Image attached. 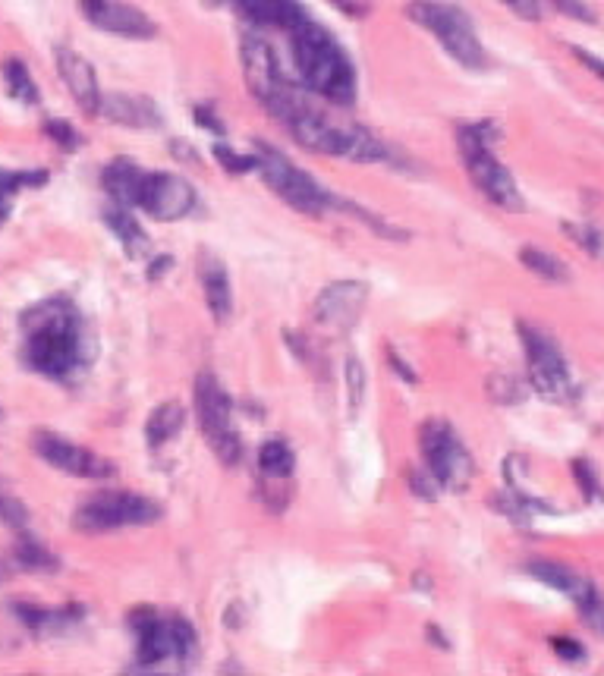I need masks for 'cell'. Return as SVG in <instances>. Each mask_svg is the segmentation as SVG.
I'll use <instances>...</instances> for the list:
<instances>
[{
  "label": "cell",
  "mask_w": 604,
  "mask_h": 676,
  "mask_svg": "<svg viewBox=\"0 0 604 676\" xmlns=\"http://www.w3.org/2000/svg\"><path fill=\"white\" fill-rule=\"evenodd\" d=\"M255 170L262 173L265 186L284 199L293 211L318 217L325 214L328 208H334V195L328 189H321L306 170H299L284 151H277L268 142H255Z\"/></svg>",
  "instance_id": "cell-7"
},
{
  "label": "cell",
  "mask_w": 604,
  "mask_h": 676,
  "mask_svg": "<svg viewBox=\"0 0 604 676\" xmlns=\"http://www.w3.org/2000/svg\"><path fill=\"white\" fill-rule=\"evenodd\" d=\"M406 16L425 32H431L441 48L460 63L466 70H488L491 57L482 45V38L476 35V26L466 10H460L457 4H444V0H409Z\"/></svg>",
  "instance_id": "cell-5"
},
{
  "label": "cell",
  "mask_w": 604,
  "mask_h": 676,
  "mask_svg": "<svg viewBox=\"0 0 604 676\" xmlns=\"http://www.w3.org/2000/svg\"><path fill=\"white\" fill-rule=\"evenodd\" d=\"M0 516H4V522H7V526H13L16 532H26L29 529V513H26V507L19 504L16 497L0 494Z\"/></svg>",
  "instance_id": "cell-36"
},
{
  "label": "cell",
  "mask_w": 604,
  "mask_h": 676,
  "mask_svg": "<svg viewBox=\"0 0 604 676\" xmlns=\"http://www.w3.org/2000/svg\"><path fill=\"white\" fill-rule=\"evenodd\" d=\"M196 120H199V123H208V129H211V133H224L221 120L214 117V114L208 111V107H196Z\"/></svg>",
  "instance_id": "cell-44"
},
{
  "label": "cell",
  "mask_w": 604,
  "mask_h": 676,
  "mask_svg": "<svg viewBox=\"0 0 604 676\" xmlns=\"http://www.w3.org/2000/svg\"><path fill=\"white\" fill-rule=\"evenodd\" d=\"M409 488H413L422 500H435V494H438V488H435V478L428 475V469H425V472H419V469H409Z\"/></svg>",
  "instance_id": "cell-41"
},
{
  "label": "cell",
  "mask_w": 604,
  "mask_h": 676,
  "mask_svg": "<svg viewBox=\"0 0 604 676\" xmlns=\"http://www.w3.org/2000/svg\"><path fill=\"white\" fill-rule=\"evenodd\" d=\"M142 180H145V170L136 167L133 161H126V158L111 161V164L104 167V173H101V183H104L107 195H111V199L117 205H123V208L139 202Z\"/></svg>",
  "instance_id": "cell-21"
},
{
  "label": "cell",
  "mask_w": 604,
  "mask_h": 676,
  "mask_svg": "<svg viewBox=\"0 0 604 676\" xmlns=\"http://www.w3.org/2000/svg\"><path fill=\"white\" fill-rule=\"evenodd\" d=\"M13 614L23 620L35 636H51V632H63L70 629L79 617L82 607H60V610H48V607H32V604H13Z\"/></svg>",
  "instance_id": "cell-23"
},
{
  "label": "cell",
  "mask_w": 604,
  "mask_h": 676,
  "mask_svg": "<svg viewBox=\"0 0 604 676\" xmlns=\"http://www.w3.org/2000/svg\"><path fill=\"white\" fill-rule=\"evenodd\" d=\"M199 277H202V290H205V302L208 312L214 318V324H227L233 315V287H230V274L221 265L218 258L205 255L199 261Z\"/></svg>",
  "instance_id": "cell-20"
},
{
  "label": "cell",
  "mask_w": 604,
  "mask_h": 676,
  "mask_svg": "<svg viewBox=\"0 0 604 676\" xmlns=\"http://www.w3.org/2000/svg\"><path fill=\"white\" fill-rule=\"evenodd\" d=\"M570 51H573V57H576V60L582 63V67H586V70H589L592 76H598V79L604 82V60H601V57L589 54L586 48H570Z\"/></svg>",
  "instance_id": "cell-43"
},
{
  "label": "cell",
  "mask_w": 604,
  "mask_h": 676,
  "mask_svg": "<svg viewBox=\"0 0 604 676\" xmlns=\"http://www.w3.org/2000/svg\"><path fill=\"white\" fill-rule=\"evenodd\" d=\"M290 45L302 89L340 107L356 101V67L325 26L306 19L290 32Z\"/></svg>",
  "instance_id": "cell-3"
},
{
  "label": "cell",
  "mask_w": 604,
  "mask_h": 676,
  "mask_svg": "<svg viewBox=\"0 0 604 676\" xmlns=\"http://www.w3.org/2000/svg\"><path fill=\"white\" fill-rule=\"evenodd\" d=\"M32 450L41 456L45 463H51L54 469L76 475V478H92V482H101V478H114L117 466L104 456L92 453L89 447H79L73 441H63L60 434L51 431H38L32 438Z\"/></svg>",
  "instance_id": "cell-15"
},
{
  "label": "cell",
  "mask_w": 604,
  "mask_h": 676,
  "mask_svg": "<svg viewBox=\"0 0 604 676\" xmlns=\"http://www.w3.org/2000/svg\"><path fill=\"white\" fill-rule=\"evenodd\" d=\"M45 180H48L45 170H0V227L7 224V217L13 211L16 192L26 186H41Z\"/></svg>",
  "instance_id": "cell-25"
},
{
  "label": "cell",
  "mask_w": 604,
  "mask_h": 676,
  "mask_svg": "<svg viewBox=\"0 0 604 676\" xmlns=\"http://www.w3.org/2000/svg\"><path fill=\"white\" fill-rule=\"evenodd\" d=\"M419 447L425 456V469L435 478V485L444 491H466L472 482V456L466 444L460 441V434L453 431V425L431 419L419 431Z\"/></svg>",
  "instance_id": "cell-10"
},
{
  "label": "cell",
  "mask_w": 604,
  "mask_h": 676,
  "mask_svg": "<svg viewBox=\"0 0 604 676\" xmlns=\"http://www.w3.org/2000/svg\"><path fill=\"white\" fill-rule=\"evenodd\" d=\"M4 82H7V92H10L16 101H23V104H38V89H35V82H32V76H29V70H26V63H23V60H7V63H4Z\"/></svg>",
  "instance_id": "cell-30"
},
{
  "label": "cell",
  "mask_w": 604,
  "mask_h": 676,
  "mask_svg": "<svg viewBox=\"0 0 604 676\" xmlns=\"http://www.w3.org/2000/svg\"><path fill=\"white\" fill-rule=\"evenodd\" d=\"M520 340L526 350V365H529V384L542 394L545 400L567 403L576 394V384L570 375V365L560 353L554 337L538 331L535 324L520 321Z\"/></svg>",
  "instance_id": "cell-11"
},
{
  "label": "cell",
  "mask_w": 604,
  "mask_h": 676,
  "mask_svg": "<svg viewBox=\"0 0 604 676\" xmlns=\"http://www.w3.org/2000/svg\"><path fill=\"white\" fill-rule=\"evenodd\" d=\"M343 372H347V403H350V416H359V409L365 403V365L359 356H350L347 365H343Z\"/></svg>",
  "instance_id": "cell-32"
},
{
  "label": "cell",
  "mask_w": 604,
  "mask_h": 676,
  "mask_svg": "<svg viewBox=\"0 0 604 676\" xmlns=\"http://www.w3.org/2000/svg\"><path fill=\"white\" fill-rule=\"evenodd\" d=\"M551 648H554L557 658H564V661H582V658H586V648H582L576 639L557 636V639H551Z\"/></svg>",
  "instance_id": "cell-42"
},
{
  "label": "cell",
  "mask_w": 604,
  "mask_h": 676,
  "mask_svg": "<svg viewBox=\"0 0 604 676\" xmlns=\"http://www.w3.org/2000/svg\"><path fill=\"white\" fill-rule=\"evenodd\" d=\"M196 205H199V195L180 173H170V170L145 173L136 208H142L151 221H183L186 214L196 211Z\"/></svg>",
  "instance_id": "cell-14"
},
{
  "label": "cell",
  "mask_w": 604,
  "mask_h": 676,
  "mask_svg": "<svg viewBox=\"0 0 604 676\" xmlns=\"http://www.w3.org/2000/svg\"><path fill=\"white\" fill-rule=\"evenodd\" d=\"M57 70H60L63 85H67V92L76 98L79 111L89 117H98L101 89H98V76H95L92 63L70 48H57Z\"/></svg>",
  "instance_id": "cell-17"
},
{
  "label": "cell",
  "mask_w": 604,
  "mask_h": 676,
  "mask_svg": "<svg viewBox=\"0 0 604 676\" xmlns=\"http://www.w3.org/2000/svg\"><path fill=\"white\" fill-rule=\"evenodd\" d=\"M183 422H186V409H183V403H177V400L161 403V406L148 416V422H145V444H148L151 450H161L164 444H170V441L177 438L180 428H183Z\"/></svg>",
  "instance_id": "cell-24"
},
{
  "label": "cell",
  "mask_w": 604,
  "mask_h": 676,
  "mask_svg": "<svg viewBox=\"0 0 604 676\" xmlns=\"http://www.w3.org/2000/svg\"><path fill=\"white\" fill-rule=\"evenodd\" d=\"M104 221L111 224V230H114V236L120 239V243L126 246V252H133V255H139V249L148 243L145 239V233H142V227L129 217V211L120 205V208H111V211H104Z\"/></svg>",
  "instance_id": "cell-28"
},
{
  "label": "cell",
  "mask_w": 604,
  "mask_h": 676,
  "mask_svg": "<svg viewBox=\"0 0 604 676\" xmlns=\"http://www.w3.org/2000/svg\"><path fill=\"white\" fill-rule=\"evenodd\" d=\"M98 117L111 120L126 129H158L164 123L158 104L145 95H123V92H107L101 95Z\"/></svg>",
  "instance_id": "cell-18"
},
{
  "label": "cell",
  "mask_w": 604,
  "mask_h": 676,
  "mask_svg": "<svg viewBox=\"0 0 604 676\" xmlns=\"http://www.w3.org/2000/svg\"><path fill=\"white\" fill-rule=\"evenodd\" d=\"M504 7H510L526 23H538L542 19V0H501Z\"/></svg>",
  "instance_id": "cell-40"
},
{
  "label": "cell",
  "mask_w": 604,
  "mask_h": 676,
  "mask_svg": "<svg viewBox=\"0 0 604 676\" xmlns=\"http://www.w3.org/2000/svg\"><path fill=\"white\" fill-rule=\"evenodd\" d=\"M23 324V362L32 372L63 381L82 368L85 331L79 309L63 296L45 299L19 318Z\"/></svg>",
  "instance_id": "cell-1"
},
{
  "label": "cell",
  "mask_w": 604,
  "mask_h": 676,
  "mask_svg": "<svg viewBox=\"0 0 604 676\" xmlns=\"http://www.w3.org/2000/svg\"><path fill=\"white\" fill-rule=\"evenodd\" d=\"M240 57H243V73H246L249 92L258 98V104H262L268 114H274L277 104H284L296 92V85L284 76V70H280L274 48L265 38L246 35L240 45Z\"/></svg>",
  "instance_id": "cell-12"
},
{
  "label": "cell",
  "mask_w": 604,
  "mask_h": 676,
  "mask_svg": "<svg viewBox=\"0 0 604 676\" xmlns=\"http://www.w3.org/2000/svg\"><path fill=\"white\" fill-rule=\"evenodd\" d=\"M16 560L19 566H26V570H41V573L57 570V557L48 548H41L38 541H32L29 535L16 544Z\"/></svg>",
  "instance_id": "cell-31"
},
{
  "label": "cell",
  "mask_w": 604,
  "mask_h": 676,
  "mask_svg": "<svg viewBox=\"0 0 604 676\" xmlns=\"http://www.w3.org/2000/svg\"><path fill=\"white\" fill-rule=\"evenodd\" d=\"M573 475H576V485L582 491V497L589 500V504H598V500H604V488L598 482V472L589 460H573Z\"/></svg>",
  "instance_id": "cell-33"
},
{
  "label": "cell",
  "mask_w": 604,
  "mask_h": 676,
  "mask_svg": "<svg viewBox=\"0 0 604 676\" xmlns=\"http://www.w3.org/2000/svg\"><path fill=\"white\" fill-rule=\"evenodd\" d=\"M274 120L284 123V129L296 145L315 151V155L347 158V161H356V164H375V161L391 158V151L384 148V142H378L365 126L334 123L331 117L321 114L318 107H312L302 95H293L274 114Z\"/></svg>",
  "instance_id": "cell-2"
},
{
  "label": "cell",
  "mask_w": 604,
  "mask_h": 676,
  "mask_svg": "<svg viewBox=\"0 0 604 676\" xmlns=\"http://www.w3.org/2000/svg\"><path fill=\"white\" fill-rule=\"evenodd\" d=\"M567 236L573 239V243H579L586 252L598 255L601 252V233L595 227H586V224H564Z\"/></svg>",
  "instance_id": "cell-38"
},
{
  "label": "cell",
  "mask_w": 604,
  "mask_h": 676,
  "mask_svg": "<svg viewBox=\"0 0 604 676\" xmlns=\"http://www.w3.org/2000/svg\"><path fill=\"white\" fill-rule=\"evenodd\" d=\"M214 158L218 164L227 170V173H246V170H255V155H240V151H233L227 145H214Z\"/></svg>",
  "instance_id": "cell-35"
},
{
  "label": "cell",
  "mask_w": 604,
  "mask_h": 676,
  "mask_svg": "<svg viewBox=\"0 0 604 676\" xmlns=\"http://www.w3.org/2000/svg\"><path fill=\"white\" fill-rule=\"evenodd\" d=\"M369 305V283L365 280H334L312 302V324L331 337L350 334Z\"/></svg>",
  "instance_id": "cell-13"
},
{
  "label": "cell",
  "mask_w": 604,
  "mask_h": 676,
  "mask_svg": "<svg viewBox=\"0 0 604 676\" xmlns=\"http://www.w3.org/2000/svg\"><path fill=\"white\" fill-rule=\"evenodd\" d=\"M548 4L557 10V13H564V16H570V19H579V23H595V13H592V7L586 4V0H548Z\"/></svg>",
  "instance_id": "cell-39"
},
{
  "label": "cell",
  "mask_w": 604,
  "mask_h": 676,
  "mask_svg": "<svg viewBox=\"0 0 604 676\" xmlns=\"http://www.w3.org/2000/svg\"><path fill=\"white\" fill-rule=\"evenodd\" d=\"M192 400H196V422L208 447L224 466H236L243 460V441L233 428V406L227 390L211 372H202L196 378V387H192Z\"/></svg>",
  "instance_id": "cell-9"
},
{
  "label": "cell",
  "mask_w": 604,
  "mask_h": 676,
  "mask_svg": "<svg viewBox=\"0 0 604 676\" xmlns=\"http://www.w3.org/2000/svg\"><path fill=\"white\" fill-rule=\"evenodd\" d=\"M255 463H258V472H265V475H293L296 456H293L287 441L271 438V441H265L262 447H258Z\"/></svg>",
  "instance_id": "cell-27"
},
{
  "label": "cell",
  "mask_w": 604,
  "mask_h": 676,
  "mask_svg": "<svg viewBox=\"0 0 604 676\" xmlns=\"http://www.w3.org/2000/svg\"><path fill=\"white\" fill-rule=\"evenodd\" d=\"M520 265L529 268L535 277H542L548 283H567L570 280V268L560 261L557 255L538 249V246H523L520 249Z\"/></svg>",
  "instance_id": "cell-26"
},
{
  "label": "cell",
  "mask_w": 604,
  "mask_h": 676,
  "mask_svg": "<svg viewBox=\"0 0 604 676\" xmlns=\"http://www.w3.org/2000/svg\"><path fill=\"white\" fill-rule=\"evenodd\" d=\"M79 10L101 32L133 38V41H148L158 35L155 19L145 16L133 4H123V0H79Z\"/></svg>",
  "instance_id": "cell-16"
},
{
  "label": "cell",
  "mask_w": 604,
  "mask_h": 676,
  "mask_svg": "<svg viewBox=\"0 0 604 676\" xmlns=\"http://www.w3.org/2000/svg\"><path fill=\"white\" fill-rule=\"evenodd\" d=\"M164 516L161 504L151 497L133 494V491H101L98 497H89L73 513V529L82 535H104L126 526H148Z\"/></svg>",
  "instance_id": "cell-8"
},
{
  "label": "cell",
  "mask_w": 604,
  "mask_h": 676,
  "mask_svg": "<svg viewBox=\"0 0 604 676\" xmlns=\"http://www.w3.org/2000/svg\"><path fill=\"white\" fill-rule=\"evenodd\" d=\"M45 136L54 139L63 151H76V148L85 142V139L79 136V129L70 126L67 120H48V123H45Z\"/></svg>",
  "instance_id": "cell-34"
},
{
  "label": "cell",
  "mask_w": 604,
  "mask_h": 676,
  "mask_svg": "<svg viewBox=\"0 0 604 676\" xmlns=\"http://www.w3.org/2000/svg\"><path fill=\"white\" fill-rule=\"evenodd\" d=\"M249 26L258 29H284L293 32L309 19L306 7L299 0H230Z\"/></svg>",
  "instance_id": "cell-19"
},
{
  "label": "cell",
  "mask_w": 604,
  "mask_h": 676,
  "mask_svg": "<svg viewBox=\"0 0 604 676\" xmlns=\"http://www.w3.org/2000/svg\"><path fill=\"white\" fill-rule=\"evenodd\" d=\"M573 607H576V614L586 620V626L592 629V632H598V636L604 639V595L595 588V582H589L582 592L573 598Z\"/></svg>",
  "instance_id": "cell-29"
},
{
  "label": "cell",
  "mask_w": 604,
  "mask_h": 676,
  "mask_svg": "<svg viewBox=\"0 0 604 676\" xmlns=\"http://www.w3.org/2000/svg\"><path fill=\"white\" fill-rule=\"evenodd\" d=\"M523 573L532 576V579H538V582L548 585V588H554V592L567 595L570 601L592 582V579H586L582 573L570 570L567 563H554V560H529V563H523Z\"/></svg>",
  "instance_id": "cell-22"
},
{
  "label": "cell",
  "mask_w": 604,
  "mask_h": 676,
  "mask_svg": "<svg viewBox=\"0 0 604 676\" xmlns=\"http://www.w3.org/2000/svg\"><path fill=\"white\" fill-rule=\"evenodd\" d=\"M129 623L136 629V661L139 667H161V664H189L196 658V629L189 620L174 614H158L151 607H139L129 614Z\"/></svg>",
  "instance_id": "cell-6"
},
{
  "label": "cell",
  "mask_w": 604,
  "mask_h": 676,
  "mask_svg": "<svg viewBox=\"0 0 604 676\" xmlns=\"http://www.w3.org/2000/svg\"><path fill=\"white\" fill-rule=\"evenodd\" d=\"M488 390H491V397L498 400V403H516V400L523 397L520 384H516V378H510V375H494L491 384H488Z\"/></svg>",
  "instance_id": "cell-37"
},
{
  "label": "cell",
  "mask_w": 604,
  "mask_h": 676,
  "mask_svg": "<svg viewBox=\"0 0 604 676\" xmlns=\"http://www.w3.org/2000/svg\"><path fill=\"white\" fill-rule=\"evenodd\" d=\"M494 139H498L494 123H460L457 126V148H460V158H463V167L469 173L472 186H476L494 208L520 214V211H526L523 192L516 186L513 173L494 158V151H491Z\"/></svg>",
  "instance_id": "cell-4"
}]
</instances>
